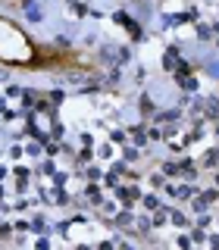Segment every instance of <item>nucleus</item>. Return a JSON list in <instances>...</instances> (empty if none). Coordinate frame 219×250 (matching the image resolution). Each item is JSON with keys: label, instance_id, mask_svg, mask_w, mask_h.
<instances>
[{"label": "nucleus", "instance_id": "nucleus-4", "mask_svg": "<svg viewBox=\"0 0 219 250\" xmlns=\"http://www.w3.org/2000/svg\"><path fill=\"white\" fill-rule=\"evenodd\" d=\"M28 222H31V234H47V231H50V225H47V219H44V213H35V216H31L28 219Z\"/></svg>", "mask_w": 219, "mask_h": 250}, {"label": "nucleus", "instance_id": "nucleus-20", "mask_svg": "<svg viewBox=\"0 0 219 250\" xmlns=\"http://www.w3.org/2000/svg\"><path fill=\"white\" fill-rule=\"evenodd\" d=\"M213 185L219 188V169H213Z\"/></svg>", "mask_w": 219, "mask_h": 250}, {"label": "nucleus", "instance_id": "nucleus-1", "mask_svg": "<svg viewBox=\"0 0 219 250\" xmlns=\"http://www.w3.org/2000/svg\"><path fill=\"white\" fill-rule=\"evenodd\" d=\"M113 22H116V25H122L125 31H129V38H131V41H141V38H144V28H141V22H138L131 13L116 10V13H113Z\"/></svg>", "mask_w": 219, "mask_h": 250}, {"label": "nucleus", "instance_id": "nucleus-14", "mask_svg": "<svg viewBox=\"0 0 219 250\" xmlns=\"http://www.w3.org/2000/svg\"><path fill=\"white\" fill-rule=\"evenodd\" d=\"M194 225H200V229H210V225H213V216H210V213H200Z\"/></svg>", "mask_w": 219, "mask_h": 250}, {"label": "nucleus", "instance_id": "nucleus-5", "mask_svg": "<svg viewBox=\"0 0 219 250\" xmlns=\"http://www.w3.org/2000/svg\"><path fill=\"white\" fill-rule=\"evenodd\" d=\"M169 219H172V225H175V229H185V231L194 225L191 219H188V216L182 213V209H172V207H169Z\"/></svg>", "mask_w": 219, "mask_h": 250}, {"label": "nucleus", "instance_id": "nucleus-17", "mask_svg": "<svg viewBox=\"0 0 219 250\" xmlns=\"http://www.w3.org/2000/svg\"><path fill=\"white\" fill-rule=\"evenodd\" d=\"M78 141H82V147H94V135H91V131H82Z\"/></svg>", "mask_w": 219, "mask_h": 250}, {"label": "nucleus", "instance_id": "nucleus-15", "mask_svg": "<svg viewBox=\"0 0 219 250\" xmlns=\"http://www.w3.org/2000/svg\"><path fill=\"white\" fill-rule=\"evenodd\" d=\"M175 244H178V247H191L194 241H191V234H185V231H182V234L175 238Z\"/></svg>", "mask_w": 219, "mask_h": 250}, {"label": "nucleus", "instance_id": "nucleus-2", "mask_svg": "<svg viewBox=\"0 0 219 250\" xmlns=\"http://www.w3.org/2000/svg\"><path fill=\"white\" fill-rule=\"evenodd\" d=\"M116 197H119V203L125 209H131L141 200V188L138 185H119V188H116Z\"/></svg>", "mask_w": 219, "mask_h": 250}, {"label": "nucleus", "instance_id": "nucleus-3", "mask_svg": "<svg viewBox=\"0 0 219 250\" xmlns=\"http://www.w3.org/2000/svg\"><path fill=\"white\" fill-rule=\"evenodd\" d=\"M178 66H182V47L172 44V47H166V53H163V69H166V72H175Z\"/></svg>", "mask_w": 219, "mask_h": 250}, {"label": "nucleus", "instance_id": "nucleus-8", "mask_svg": "<svg viewBox=\"0 0 219 250\" xmlns=\"http://www.w3.org/2000/svg\"><path fill=\"white\" fill-rule=\"evenodd\" d=\"M141 207H144L147 213H153V209L160 207V197H156L153 191H151V194H141Z\"/></svg>", "mask_w": 219, "mask_h": 250}, {"label": "nucleus", "instance_id": "nucleus-6", "mask_svg": "<svg viewBox=\"0 0 219 250\" xmlns=\"http://www.w3.org/2000/svg\"><path fill=\"white\" fill-rule=\"evenodd\" d=\"M41 153H44V141L31 138L28 144H25V156H31V160H41Z\"/></svg>", "mask_w": 219, "mask_h": 250}, {"label": "nucleus", "instance_id": "nucleus-16", "mask_svg": "<svg viewBox=\"0 0 219 250\" xmlns=\"http://www.w3.org/2000/svg\"><path fill=\"white\" fill-rule=\"evenodd\" d=\"M22 153H25V147H19V144L10 147V160H22Z\"/></svg>", "mask_w": 219, "mask_h": 250}, {"label": "nucleus", "instance_id": "nucleus-9", "mask_svg": "<svg viewBox=\"0 0 219 250\" xmlns=\"http://www.w3.org/2000/svg\"><path fill=\"white\" fill-rule=\"evenodd\" d=\"M82 178H85V182H100V178H104V172H100L97 166H91V163H88V169L82 172Z\"/></svg>", "mask_w": 219, "mask_h": 250}, {"label": "nucleus", "instance_id": "nucleus-18", "mask_svg": "<svg viewBox=\"0 0 219 250\" xmlns=\"http://www.w3.org/2000/svg\"><path fill=\"white\" fill-rule=\"evenodd\" d=\"M22 91H25V88H19V84H10V88H6V97H22Z\"/></svg>", "mask_w": 219, "mask_h": 250}, {"label": "nucleus", "instance_id": "nucleus-10", "mask_svg": "<svg viewBox=\"0 0 219 250\" xmlns=\"http://www.w3.org/2000/svg\"><path fill=\"white\" fill-rule=\"evenodd\" d=\"M113 153H116L113 141H107V144H100V147H97V156H100V160H113Z\"/></svg>", "mask_w": 219, "mask_h": 250}, {"label": "nucleus", "instance_id": "nucleus-19", "mask_svg": "<svg viewBox=\"0 0 219 250\" xmlns=\"http://www.w3.org/2000/svg\"><path fill=\"white\" fill-rule=\"evenodd\" d=\"M35 247H41V250H47V247H50V238H47V234H41V238L35 241Z\"/></svg>", "mask_w": 219, "mask_h": 250}, {"label": "nucleus", "instance_id": "nucleus-11", "mask_svg": "<svg viewBox=\"0 0 219 250\" xmlns=\"http://www.w3.org/2000/svg\"><path fill=\"white\" fill-rule=\"evenodd\" d=\"M210 38H213V28L207 22H197V41H210Z\"/></svg>", "mask_w": 219, "mask_h": 250}, {"label": "nucleus", "instance_id": "nucleus-7", "mask_svg": "<svg viewBox=\"0 0 219 250\" xmlns=\"http://www.w3.org/2000/svg\"><path fill=\"white\" fill-rule=\"evenodd\" d=\"M122 160H125V163H138V160H141V147L125 144V147H122Z\"/></svg>", "mask_w": 219, "mask_h": 250}, {"label": "nucleus", "instance_id": "nucleus-22", "mask_svg": "<svg viewBox=\"0 0 219 250\" xmlns=\"http://www.w3.org/2000/svg\"><path fill=\"white\" fill-rule=\"evenodd\" d=\"M216 47H219V41H216Z\"/></svg>", "mask_w": 219, "mask_h": 250}, {"label": "nucleus", "instance_id": "nucleus-23", "mask_svg": "<svg viewBox=\"0 0 219 250\" xmlns=\"http://www.w3.org/2000/svg\"><path fill=\"white\" fill-rule=\"evenodd\" d=\"M216 203H219V200H216Z\"/></svg>", "mask_w": 219, "mask_h": 250}, {"label": "nucleus", "instance_id": "nucleus-13", "mask_svg": "<svg viewBox=\"0 0 219 250\" xmlns=\"http://www.w3.org/2000/svg\"><path fill=\"white\" fill-rule=\"evenodd\" d=\"M125 135H129V131H122V128H110V141H113V144H122Z\"/></svg>", "mask_w": 219, "mask_h": 250}, {"label": "nucleus", "instance_id": "nucleus-12", "mask_svg": "<svg viewBox=\"0 0 219 250\" xmlns=\"http://www.w3.org/2000/svg\"><path fill=\"white\" fill-rule=\"evenodd\" d=\"M151 188H153V191H163V188H166V175H160V172H151Z\"/></svg>", "mask_w": 219, "mask_h": 250}, {"label": "nucleus", "instance_id": "nucleus-21", "mask_svg": "<svg viewBox=\"0 0 219 250\" xmlns=\"http://www.w3.org/2000/svg\"><path fill=\"white\" fill-rule=\"evenodd\" d=\"M213 131H216V135H219V119H216V125H213Z\"/></svg>", "mask_w": 219, "mask_h": 250}]
</instances>
